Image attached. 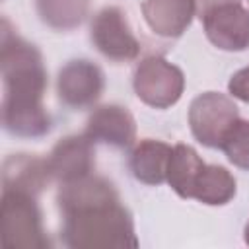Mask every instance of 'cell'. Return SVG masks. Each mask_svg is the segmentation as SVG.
I'll use <instances>...</instances> for the list:
<instances>
[{
  "label": "cell",
  "mask_w": 249,
  "mask_h": 249,
  "mask_svg": "<svg viewBox=\"0 0 249 249\" xmlns=\"http://www.w3.org/2000/svg\"><path fill=\"white\" fill-rule=\"evenodd\" d=\"M60 239L72 249L138 247L134 222L115 185L95 173L58 185Z\"/></svg>",
  "instance_id": "obj_1"
},
{
  "label": "cell",
  "mask_w": 249,
  "mask_h": 249,
  "mask_svg": "<svg viewBox=\"0 0 249 249\" xmlns=\"http://www.w3.org/2000/svg\"><path fill=\"white\" fill-rule=\"evenodd\" d=\"M2 64V124L19 138H41L51 130V115L43 105L47 91V70L35 45L18 37L10 21L2 19L0 41Z\"/></svg>",
  "instance_id": "obj_2"
},
{
  "label": "cell",
  "mask_w": 249,
  "mask_h": 249,
  "mask_svg": "<svg viewBox=\"0 0 249 249\" xmlns=\"http://www.w3.org/2000/svg\"><path fill=\"white\" fill-rule=\"evenodd\" d=\"M37 196L29 191L2 187L0 233L8 249H45L49 237L43 228V214Z\"/></svg>",
  "instance_id": "obj_3"
},
{
  "label": "cell",
  "mask_w": 249,
  "mask_h": 249,
  "mask_svg": "<svg viewBox=\"0 0 249 249\" xmlns=\"http://www.w3.org/2000/svg\"><path fill=\"white\" fill-rule=\"evenodd\" d=\"M196 16L208 41L230 53L249 47V12L233 0H196Z\"/></svg>",
  "instance_id": "obj_4"
},
{
  "label": "cell",
  "mask_w": 249,
  "mask_h": 249,
  "mask_svg": "<svg viewBox=\"0 0 249 249\" xmlns=\"http://www.w3.org/2000/svg\"><path fill=\"white\" fill-rule=\"evenodd\" d=\"M132 88L138 99L154 109L175 105L185 89L183 70L163 56H146L138 62L132 76Z\"/></svg>",
  "instance_id": "obj_5"
},
{
  "label": "cell",
  "mask_w": 249,
  "mask_h": 249,
  "mask_svg": "<svg viewBox=\"0 0 249 249\" xmlns=\"http://www.w3.org/2000/svg\"><path fill=\"white\" fill-rule=\"evenodd\" d=\"M239 111L233 99L218 91H204L191 101L189 126L196 142L206 148H222L230 128L237 123Z\"/></svg>",
  "instance_id": "obj_6"
},
{
  "label": "cell",
  "mask_w": 249,
  "mask_h": 249,
  "mask_svg": "<svg viewBox=\"0 0 249 249\" xmlns=\"http://www.w3.org/2000/svg\"><path fill=\"white\" fill-rule=\"evenodd\" d=\"M93 47L113 62H130L140 54V43L132 33L126 14L117 6L99 10L89 25Z\"/></svg>",
  "instance_id": "obj_7"
},
{
  "label": "cell",
  "mask_w": 249,
  "mask_h": 249,
  "mask_svg": "<svg viewBox=\"0 0 249 249\" xmlns=\"http://www.w3.org/2000/svg\"><path fill=\"white\" fill-rule=\"evenodd\" d=\"M105 88L103 70L86 58L66 62L56 78V93L62 105L80 111L88 109L101 97Z\"/></svg>",
  "instance_id": "obj_8"
},
{
  "label": "cell",
  "mask_w": 249,
  "mask_h": 249,
  "mask_svg": "<svg viewBox=\"0 0 249 249\" xmlns=\"http://www.w3.org/2000/svg\"><path fill=\"white\" fill-rule=\"evenodd\" d=\"M47 167L51 179L58 185L82 179L93 173L95 167V150L93 142L86 134H72L60 138L47 158Z\"/></svg>",
  "instance_id": "obj_9"
},
{
  "label": "cell",
  "mask_w": 249,
  "mask_h": 249,
  "mask_svg": "<svg viewBox=\"0 0 249 249\" xmlns=\"http://www.w3.org/2000/svg\"><path fill=\"white\" fill-rule=\"evenodd\" d=\"M93 144L103 142L113 148H130L136 140V121L132 113L123 105H99L93 109L86 123L84 132Z\"/></svg>",
  "instance_id": "obj_10"
},
{
  "label": "cell",
  "mask_w": 249,
  "mask_h": 249,
  "mask_svg": "<svg viewBox=\"0 0 249 249\" xmlns=\"http://www.w3.org/2000/svg\"><path fill=\"white\" fill-rule=\"evenodd\" d=\"M142 16L156 35L177 39L196 16V0H144Z\"/></svg>",
  "instance_id": "obj_11"
},
{
  "label": "cell",
  "mask_w": 249,
  "mask_h": 249,
  "mask_svg": "<svg viewBox=\"0 0 249 249\" xmlns=\"http://www.w3.org/2000/svg\"><path fill=\"white\" fill-rule=\"evenodd\" d=\"M171 150L173 148L169 144L154 138H144L134 144L128 158V167L134 179L144 185H161L167 179Z\"/></svg>",
  "instance_id": "obj_12"
},
{
  "label": "cell",
  "mask_w": 249,
  "mask_h": 249,
  "mask_svg": "<svg viewBox=\"0 0 249 249\" xmlns=\"http://www.w3.org/2000/svg\"><path fill=\"white\" fill-rule=\"evenodd\" d=\"M51 173L47 167V160L31 154H14L6 158L2 165V187L21 189L33 195H41L49 185Z\"/></svg>",
  "instance_id": "obj_13"
},
{
  "label": "cell",
  "mask_w": 249,
  "mask_h": 249,
  "mask_svg": "<svg viewBox=\"0 0 249 249\" xmlns=\"http://www.w3.org/2000/svg\"><path fill=\"white\" fill-rule=\"evenodd\" d=\"M235 177L224 165L204 163L195 181L191 198L208 206H224L235 196Z\"/></svg>",
  "instance_id": "obj_14"
},
{
  "label": "cell",
  "mask_w": 249,
  "mask_h": 249,
  "mask_svg": "<svg viewBox=\"0 0 249 249\" xmlns=\"http://www.w3.org/2000/svg\"><path fill=\"white\" fill-rule=\"evenodd\" d=\"M202 167L204 161L200 160L195 148H191L189 144H175L169 156L165 181L181 198H191L195 181Z\"/></svg>",
  "instance_id": "obj_15"
},
{
  "label": "cell",
  "mask_w": 249,
  "mask_h": 249,
  "mask_svg": "<svg viewBox=\"0 0 249 249\" xmlns=\"http://www.w3.org/2000/svg\"><path fill=\"white\" fill-rule=\"evenodd\" d=\"M39 19L54 31H72L84 23L89 0H35Z\"/></svg>",
  "instance_id": "obj_16"
},
{
  "label": "cell",
  "mask_w": 249,
  "mask_h": 249,
  "mask_svg": "<svg viewBox=\"0 0 249 249\" xmlns=\"http://www.w3.org/2000/svg\"><path fill=\"white\" fill-rule=\"evenodd\" d=\"M230 163L249 171V121L237 119V123L226 134L222 148Z\"/></svg>",
  "instance_id": "obj_17"
},
{
  "label": "cell",
  "mask_w": 249,
  "mask_h": 249,
  "mask_svg": "<svg viewBox=\"0 0 249 249\" xmlns=\"http://www.w3.org/2000/svg\"><path fill=\"white\" fill-rule=\"evenodd\" d=\"M228 91H230L235 99L249 103V66L237 70V72L230 78V82H228Z\"/></svg>",
  "instance_id": "obj_18"
},
{
  "label": "cell",
  "mask_w": 249,
  "mask_h": 249,
  "mask_svg": "<svg viewBox=\"0 0 249 249\" xmlns=\"http://www.w3.org/2000/svg\"><path fill=\"white\" fill-rule=\"evenodd\" d=\"M243 237H245V243L249 245V222H247V226H245V231H243Z\"/></svg>",
  "instance_id": "obj_19"
},
{
  "label": "cell",
  "mask_w": 249,
  "mask_h": 249,
  "mask_svg": "<svg viewBox=\"0 0 249 249\" xmlns=\"http://www.w3.org/2000/svg\"><path fill=\"white\" fill-rule=\"evenodd\" d=\"M198 2H206V0H198ZM233 2H239V0H233Z\"/></svg>",
  "instance_id": "obj_20"
},
{
  "label": "cell",
  "mask_w": 249,
  "mask_h": 249,
  "mask_svg": "<svg viewBox=\"0 0 249 249\" xmlns=\"http://www.w3.org/2000/svg\"><path fill=\"white\" fill-rule=\"evenodd\" d=\"M247 4H249V0H247Z\"/></svg>",
  "instance_id": "obj_21"
}]
</instances>
